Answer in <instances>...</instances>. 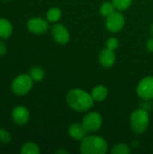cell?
I'll return each mask as SVG.
<instances>
[{"label":"cell","mask_w":153,"mask_h":154,"mask_svg":"<svg viewBox=\"0 0 153 154\" xmlns=\"http://www.w3.org/2000/svg\"><path fill=\"white\" fill-rule=\"evenodd\" d=\"M66 101L69 106L77 112L88 111L94 105V99L91 94L80 88L69 90L66 96Z\"/></svg>","instance_id":"6da1fadb"},{"label":"cell","mask_w":153,"mask_h":154,"mask_svg":"<svg viewBox=\"0 0 153 154\" xmlns=\"http://www.w3.org/2000/svg\"><path fill=\"white\" fill-rule=\"evenodd\" d=\"M108 150L106 141L97 135L86 136L80 143L82 154H105Z\"/></svg>","instance_id":"7a4b0ae2"},{"label":"cell","mask_w":153,"mask_h":154,"mask_svg":"<svg viewBox=\"0 0 153 154\" xmlns=\"http://www.w3.org/2000/svg\"><path fill=\"white\" fill-rule=\"evenodd\" d=\"M150 125L149 112L139 108L133 111L130 116V125L132 130L137 134H142L146 132Z\"/></svg>","instance_id":"3957f363"},{"label":"cell","mask_w":153,"mask_h":154,"mask_svg":"<svg viewBox=\"0 0 153 154\" xmlns=\"http://www.w3.org/2000/svg\"><path fill=\"white\" fill-rule=\"evenodd\" d=\"M33 85V80L29 74H20L12 82L11 89L16 96L23 97L28 94Z\"/></svg>","instance_id":"277c9868"},{"label":"cell","mask_w":153,"mask_h":154,"mask_svg":"<svg viewBox=\"0 0 153 154\" xmlns=\"http://www.w3.org/2000/svg\"><path fill=\"white\" fill-rule=\"evenodd\" d=\"M103 124L102 116L97 112H90L82 120V125L87 133L98 131Z\"/></svg>","instance_id":"5b68a950"},{"label":"cell","mask_w":153,"mask_h":154,"mask_svg":"<svg viewBox=\"0 0 153 154\" xmlns=\"http://www.w3.org/2000/svg\"><path fill=\"white\" fill-rule=\"evenodd\" d=\"M124 16L120 13L115 11L113 14H111L109 16L106 17V29L113 33L120 32L124 26Z\"/></svg>","instance_id":"8992f818"},{"label":"cell","mask_w":153,"mask_h":154,"mask_svg":"<svg viewBox=\"0 0 153 154\" xmlns=\"http://www.w3.org/2000/svg\"><path fill=\"white\" fill-rule=\"evenodd\" d=\"M138 96L143 100L153 99V77H146L141 80L136 88Z\"/></svg>","instance_id":"52a82bcc"},{"label":"cell","mask_w":153,"mask_h":154,"mask_svg":"<svg viewBox=\"0 0 153 154\" xmlns=\"http://www.w3.org/2000/svg\"><path fill=\"white\" fill-rule=\"evenodd\" d=\"M49 21L41 17H32L27 22V29L34 34H43L49 29Z\"/></svg>","instance_id":"ba28073f"},{"label":"cell","mask_w":153,"mask_h":154,"mask_svg":"<svg viewBox=\"0 0 153 154\" xmlns=\"http://www.w3.org/2000/svg\"><path fill=\"white\" fill-rule=\"evenodd\" d=\"M12 120L17 125H24L28 123L30 119V112L23 106H15L11 113Z\"/></svg>","instance_id":"9c48e42d"},{"label":"cell","mask_w":153,"mask_h":154,"mask_svg":"<svg viewBox=\"0 0 153 154\" xmlns=\"http://www.w3.org/2000/svg\"><path fill=\"white\" fill-rule=\"evenodd\" d=\"M51 33L54 41L59 44H66L69 41V32L68 29L61 23H56L52 26Z\"/></svg>","instance_id":"30bf717a"},{"label":"cell","mask_w":153,"mask_h":154,"mask_svg":"<svg viewBox=\"0 0 153 154\" xmlns=\"http://www.w3.org/2000/svg\"><path fill=\"white\" fill-rule=\"evenodd\" d=\"M115 59H116V56H115V51L109 50L107 48L101 51L99 57H98L100 65H102L105 68H111L115 64Z\"/></svg>","instance_id":"8fae6325"},{"label":"cell","mask_w":153,"mask_h":154,"mask_svg":"<svg viewBox=\"0 0 153 154\" xmlns=\"http://www.w3.org/2000/svg\"><path fill=\"white\" fill-rule=\"evenodd\" d=\"M87 131L83 126L82 123H73L69 127V134L76 141H81L87 136Z\"/></svg>","instance_id":"7c38bea8"},{"label":"cell","mask_w":153,"mask_h":154,"mask_svg":"<svg viewBox=\"0 0 153 154\" xmlns=\"http://www.w3.org/2000/svg\"><path fill=\"white\" fill-rule=\"evenodd\" d=\"M13 33L12 23L5 18H0V39L6 40Z\"/></svg>","instance_id":"4fadbf2b"},{"label":"cell","mask_w":153,"mask_h":154,"mask_svg":"<svg viewBox=\"0 0 153 154\" xmlns=\"http://www.w3.org/2000/svg\"><path fill=\"white\" fill-rule=\"evenodd\" d=\"M91 96H92L94 101H96V102L104 101L108 96V89L105 86L98 85L92 89Z\"/></svg>","instance_id":"5bb4252c"},{"label":"cell","mask_w":153,"mask_h":154,"mask_svg":"<svg viewBox=\"0 0 153 154\" xmlns=\"http://www.w3.org/2000/svg\"><path fill=\"white\" fill-rule=\"evenodd\" d=\"M40 148L39 146L32 142L25 143L22 148H21V153L22 154H39L40 153Z\"/></svg>","instance_id":"9a60e30c"},{"label":"cell","mask_w":153,"mask_h":154,"mask_svg":"<svg viewBox=\"0 0 153 154\" xmlns=\"http://www.w3.org/2000/svg\"><path fill=\"white\" fill-rule=\"evenodd\" d=\"M61 18V11L58 7H51L46 13V19L50 23H57Z\"/></svg>","instance_id":"2e32d148"},{"label":"cell","mask_w":153,"mask_h":154,"mask_svg":"<svg viewBox=\"0 0 153 154\" xmlns=\"http://www.w3.org/2000/svg\"><path fill=\"white\" fill-rule=\"evenodd\" d=\"M29 75H30V77L32 79L33 81H35V82H40V81H41V80L44 79V77H45V72H44V70L42 69V68L38 67V66H35V67H32V68L30 69Z\"/></svg>","instance_id":"e0dca14e"},{"label":"cell","mask_w":153,"mask_h":154,"mask_svg":"<svg viewBox=\"0 0 153 154\" xmlns=\"http://www.w3.org/2000/svg\"><path fill=\"white\" fill-rule=\"evenodd\" d=\"M115 11V7L113 2H105L100 6V9H99L100 14L103 15V16H105V17L109 16Z\"/></svg>","instance_id":"ac0fdd59"},{"label":"cell","mask_w":153,"mask_h":154,"mask_svg":"<svg viewBox=\"0 0 153 154\" xmlns=\"http://www.w3.org/2000/svg\"><path fill=\"white\" fill-rule=\"evenodd\" d=\"M115 9L119 11H124L128 9L133 3V0H113L112 1Z\"/></svg>","instance_id":"d6986e66"},{"label":"cell","mask_w":153,"mask_h":154,"mask_svg":"<svg viewBox=\"0 0 153 154\" xmlns=\"http://www.w3.org/2000/svg\"><path fill=\"white\" fill-rule=\"evenodd\" d=\"M131 150L128 147V145L124 143H118L113 146L111 150V153L113 154H128L130 153Z\"/></svg>","instance_id":"ffe728a7"},{"label":"cell","mask_w":153,"mask_h":154,"mask_svg":"<svg viewBox=\"0 0 153 154\" xmlns=\"http://www.w3.org/2000/svg\"><path fill=\"white\" fill-rule=\"evenodd\" d=\"M11 141H12L11 134L7 130L4 128H0V143L3 144H8Z\"/></svg>","instance_id":"44dd1931"},{"label":"cell","mask_w":153,"mask_h":154,"mask_svg":"<svg viewBox=\"0 0 153 154\" xmlns=\"http://www.w3.org/2000/svg\"><path fill=\"white\" fill-rule=\"evenodd\" d=\"M106 48L109 49V50H112V51H115L118 48L119 46V42L116 38H114V37H111L109 39L106 40Z\"/></svg>","instance_id":"7402d4cb"},{"label":"cell","mask_w":153,"mask_h":154,"mask_svg":"<svg viewBox=\"0 0 153 154\" xmlns=\"http://www.w3.org/2000/svg\"><path fill=\"white\" fill-rule=\"evenodd\" d=\"M149 101H150V100H144V102L142 103L141 108H142V109H144V110H146V111L149 112V111L151 109V103H150Z\"/></svg>","instance_id":"603a6c76"},{"label":"cell","mask_w":153,"mask_h":154,"mask_svg":"<svg viewBox=\"0 0 153 154\" xmlns=\"http://www.w3.org/2000/svg\"><path fill=\"white\" fill-rule=\"evenodd\" d=\"M6 53V45L4 42L0 41V56H4Z\"/></svg>","instance_id":"cb8c5ba5"},{"label":"cell","mask_w":153,"mask_h":154,"mask_svg":"<svg viewBox=\"0 0 153 154\" xmlns=\"http://www.w3.org/2000/svg\"><path fill=\"white\" fill-rule=\"evenodd\" d=\"M146 48H147V50H148L150 52H153V38H150V39L147 41Z\"/></svg>","instance_id":"d4e9b609"},{"label":"cell","mask_w":153,"mask_h":154,"mask_svg":"<svg viewBox=\"0 0 153 154\" xmlns=\"http://www.w3.org/2000/svg\"><path fill=\"white\" fill-rule=\"evenodd\" d=\"M56 153L67 154V153H68V152H67L66 150H58V151H56Z\"/></svg>","instance_id":"484cf974"},{"label":"cell","mask_w":153,"mask_h":154,"mask_svg":"<svg viewBox=\"0 0 153 154\" xmlns=\"http://www.w3.org/2000/svg\"><path fill=\"white\" fill-rule=\"evenodd\" d=\"M151 33L153 34V24L151 25Z\"/></svg>","instance_id":"4316f807"},{"label":"cell","mask_w":153,"mask_h":154,"mask_svg":"<svg viewBox=\"0 0 153 154\" xmlns=\"http://www.w3.org/2000/svg\"><path fill=\"white\" fill-rule=\"evenodd\" d=\"M3 1H7V0H3Z\"/></svg>","instance_id":"83f0119b"}]
</instances>
